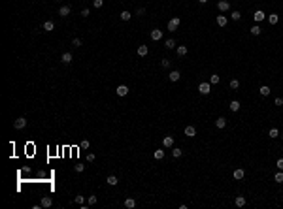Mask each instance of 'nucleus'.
I'll return each instance as SVG.
<instances>
[{"label": "nucleus", "instance_id": "nucleus-1", "mask_svg": "<svg viewBox=\"0 0 283 209\" xmlns=\"http://www.w3.org/2000/svg\"><path fill=\"white\" fill-rule=\"evenodd\" d=\"M198 92L202 96H209L211 94V83L209 81H200L198 83Z\"/></svg>", "mask_w": 283, "mask_h": 209}, {"label": "nucleus", "instance_id": "nucleus-2", "mask_svg": "<svg viewBox=\"0 0 283 209\" xmlns=\"http://www.w3.org/2000/svg\"><path fill=\"white\" fill-rule=\"evenodd\" d=\"M181 25V19L176 15V17H172L170 21H168V25H166V30L168 32H177V27Z\"/></svg>", "mask_w": 283, "mask_h": 209}, {"label": "nucleus", "instance_id": "nucleus-3", "mask_svg": "<svg viewBox=\"0 0 283 209\" xmlns=\"http://www.w3.org/2000/svg\"><path fill=\"white\" fill-rule=\"evenodd\" d=\"M174 142H176L174 136H164V137H162V147H164V149H172V147H174Z\"/></svg>", "mask_w": 283, "mask_h": 209}, {"label": "nucleus", "instance_id": "nucleus-4", "mask_svg": "<svg viewBox=\"0 0 283 209\" xmlns=\"http://www.w3.org/2000/svg\"><path fill=\"white\" fill-rule=\"evenodd\" d=\"M217 10L221 13H227L230 10V2H228V0H219V2H217Z\"/></svg>", "mask_w": 283, "mask_h": 209}, {"label": "nucleus", "instance_id": "nucleus-5", "mask_svg": "<svg viewBox=\"0 0 283 209\" xmlns=\"http://www.w3.org/2000/svg\"><path fill=\"white\" fill-rule=\"evenodd\" d=\"M183 134H185L187 137H195V136H196V126H193V124H187V126L183 128Z\"/></svg>", "mask_w": 283, "mask_h": 209}, {"label": "nucleus", "instance_id": "nucleus-6", "mask_svg": "<svg viewBox=\"0 0 283 209\" xmlns=\"http://www.w3.org/2000/svg\"><path fill=\"white\" fill-rule=\"evenodd\" d=\"M232 177H234L236 181H242V179H245V170H244V168H236V170L232 172Z\"/></svg>", "mask_w": 283, "mask_h": 209}, {"label": "nucleus", "instance_id": "nucleus-7", "mask_svg": "<svg viewBox=\"0 0 283 209\" xmlns=\"http://www.w3.org/2000/svg\"><path fill=\"white\" fill-rule=\"evenodd\" d=\"M215 23H217L221 28H225V27L228 25V17H227L225 13H221V15H217V17H215Z\"/></svg>", "mask_w": 283, "mask_h": 209}, {"label": "nucleus", "instance_id": "nucleus-8", "mask_svg": "<svg viewBox=\"0 0 283 209\" xmlns=\"http://www.w3.org/2000/svg\"><path fill=\"white\" fill-rule=\"evenodd\" d=\"M258 94H261L263 98H268V96L272 94V89H270L268 85H261V87H258Z\"/></svg>", "mask_w": 283, "mask_h": 209}, {"label": "nucleus", "instance_id": "nucleus-9", "mask_svg": "<svg viewBox=\"0 0 283 209\" xmlns=\"http://www.w3.org/2000/svg\"><path fill=\"white\" fill-rule=\"evenodd\" d=\"M181 79V72L179 70H172V72L168 74V81H172V83H177Z\"/></svg>", "mask_w": 283, "mask_h": 209}, {"label": "nucleus", "instance_id": "nucleus-10", "mask_svg": "<svg viewBox=\"0 0 283 209\" xmlns=\"http://www.w3.org/2000/svg\"><path fill=\"white\" fill-rule=\"evenodd\" d=\"M253 19H255V23H263V21H266V13L263 10H257L253 13Z\"/></svg>", "mask_w": 283, "mask_h": 209}, {"label": "nucleus", "instance_id": "nucleus-11", "mask_svg": "<svg viewBox=\"0 0 283 209\" xmlns=\"http://www.w3.org/2000/svg\"><path fill=\"white\" fill-rule=\"evenodd\" d=\"M228 109H230L232 113H238V111L242 109V104H240V100H230V104H228Z\"/></svg>", "mask_w": 283, "mask_h": 209}, {"label": "nucleus", "instance_id": "nucleus-12", "mask_svg": "<svg viewBox=\"0 0 283 209\" xmlns=\"http://www.w3.org/2000/svg\"><path fill=\"white\" fill-rule=\"evenodd\" d=\"M245 203H247V198L242 196V194H238V196L234 198V205H236V207H244Z\"/></svg>", "mask_w": 283, "mask_h": 209}, {"label": "nucleus", "instance_id": "nucleus-13", "mask_svg": "<svg viewBox=\"0 0 283 209\" xmlns=\"http://www.w3.org/2000/svg\"><path fill=\"white\" fill-rule=\"evenodd\" d=\"M176 53H177V57H187L189 47L187 45H176Z\"/></svg>", "mask_w": 283, "mask_h": 209}, {"label": "nucleus", "instance_id": "nucleus-14", "mask_svg": "<svg viewBox=\"0 0 283 209\" xmlns=\"http://www.w3.org/2000/svg\"><path fill=\"white\" fill-rule=\"evenodd\" d=\"M13 126L17 128V130H23L27 126V119L25 117H19V119H15V123H13Z\"/></svg>", "mask_w": 283, "mask_h": 209}, {"label": "nucleus", "instance_id": "nucleus-15", "mask_svg": "<svg viewBox=\"0 0 283 209\" xmlns=\"http://www.w3.org/2000/svg\"><path fill=\"white\" fill-rule=\"evenodd\" d=\"M151 40L153 41H160L162 40V30L160 28H153L151 30Z\"/></svg>", "mask_w": 283, "mask_h": 209}, {"label": "nucleus", "instance_id": "nucleus-16", "mask_svg": "<svg viewBox=\"0 0 283 209\" xmlns=\"http://www.w3.org/2000/svg\"><path fill=\"white\" fill-rule=\"evenodd\" d=\"M227 121H228V119H225V117H217V119H215V128H219V130L227 128Z\"/></svg>", "mask_w": 283, "mask_h": 209}, {"label": "nucleus", "instance_id": "nucleus-17", "mask_svg": "<svg viewBox=\"0 0 283 209\" xmlns=\"http://www.w3.org/2000/svg\"><path fill=\"white\" fill-rule=\"evenodd\" d=\"M266 21L270 23V25H272V27H276V25H277V23H279V15H277V13H270V15L266 17Z\"/></svg>", "mask_w": 283, "mask_h": 209}, {"label": "nucleus", "instance_id": "nucleus-18", "mask_svg": "<svg viewBox=\"0 0 283 209\" xmlns=\"http://www.w3.org/2000/svg\"><path fill=\"white\" fill-rule=\"evenodd\" d=\"M136 53H138L140 57H147V53H149V47H147V45H138Z\"/></svg>", "mask_w": 283, "mask_h": 209}, {"label": "nucleus", "instance_id": "nucleus-19", "mask_svg": "<svg viewBox=\"0 0 283 209\" xmlns=\"http://www.w3.org/2000/svg\"><path fill=\"white\" fill-rule=\"evenodd\" d=\"M176 45H177V41H176L174 38L164 40V47H166V49H176Z\"/></svg>", "mask_w": 283, "mask_h": 209}, {"label": "nucleus", "instance_id": "nucleus-20", "mask_svg": "<svg viewBox=\"0 0 283 209\" xmlns=\"http://www.w3.org/2000/svg\"><path fill=\"white\" fill-rule=\"evenodd\" d=\"M228 87H230L232 90H238V89H240V79H238V77H232V79L228 81Z\"/></svg>", "mask_w": 283, "mask_h": 209}, {"label": "nucleus", "instance_id": "nucleus-21", "mask_svg": "<svg viewBox=\"0 0 283 209\" xmlns=\"http://www.w3.org/2000/svg\"><path fill=\"white\" fill-rule=\"evenodd\" d=\"M40 205H42V207H51V205H53L51 196H43V198H42V202H40Z\"/></svg>", "mask_w": 283, "mask_h": 209}, {"label": "nucleus", "instance_id": "nucleus-22", "mask_svg": "<svg viewBox=\"0 0 283 209\" xmlns=\"http://www.w3.org/2000/svg\"><path fill=\"white\" fill-rule=\"evenodd\" d=\"M128 94V87L127 85H119L117 87V96H127Z\"/></svg>", "mask_w": 283, "mask_h": 209}, {"label": "nucleus", "instance_id": "nucleus-23", "mask_svg": "<svg viewBox=\"0 0 283 209\" xmlns=\"http://www.w3.org/2000/svg\"><path fill=\"white\" fill-rule=\"evenodd\" d=\"M164 155H166V153H164L162 149H155L153 151V158L155 160H164Z\"/></svg>", "mask_w": 283, "mask_h": 209}, {"label": "nucleus", "instance_id": "nucleus-24", "mask_svg": "<svg viewBox=\"0 0 283 209\" xmlns=\"http://www.w3.org/2000/svg\"><path fill=\"white\" fill-rule=\"evenodd\" d=\"M106 183L110 185V187H117V183H119V179H117V175H108Z\"/></svg>", "mask_w": 283, "mask_h": 209}, {"label": "nucleus", "instance_id": "nucleus-25", "mask_svg": "<svg viewBox=\"0 0 283 209\" xmlns=\"http://www.w3.org/2000/svg\"><path fill=\"white\" fill-rule=\"evenodd\" d=\"M279 134H281V132H279L276 126H272V128L268 130V137H270V139H276V137H279Z\"/></svg>", "mask_w": 283, "mask_h": 209}, {"label": "nucleus", "instance_id": "nucleus-26", "mask_svg": "<svg viewBox=\"0 0 283 209\" xmlns=\"http://www.w3.org/2000/svg\"><path fill=\"white\" fill-rule=\"evenodd\" d=\"M274 181H276L277 185H283V170H277V172L274 173Z\"/></svg>", "mask_w": 283, "mask_h": 209}, {"label": "nucleus", "instance_id": "nucleus-27", "mask_svg": "<svg viewBox=\"0 0 283 209\" xmlns=\"http://www.w3.org/2000/svg\"><path fill=\"white\" fill-rule=\"evenodd\" d=\"M61 62L62 64H70V62H72V53H62V57H61Z\"/></svg>", "mask_w": 283, "mask_h": 209}, {"label": "nucleus", "instance_id": "nucleus-28", "mask_svg": "<svg viewBox=\"0 0 283 209\" xmlns=\"http://www.w3.org/2000/svg\"><path fill=\"white\" fill-rule=\"evenodd\" d=\"M70 11H72V10H70V6H61L59 15H61V17H68V15H70Z\"/></svg>", "mask_w": 283, "mask_h": 209}, {"label": "nucleus", "instance_id": "nucleus-29", "mask_svg": "<svg viewBox=\"0 0 283 209\" xmlns=\"http://www.w3.org/2000/svg\"><path fill=\"white\" fill-rule=\"evenodd\" d=\"M209 83H211V85H219V83H221V76H219V74H211V76H209Z\"/></svg>", "mask_w": 283, "mask_h": 209}, {"label": "nucleus", "instance_id": "nucleus-30", "mask_svg": "<svg viewBox=\"0 0 283 209\" xmlns=\"http://www.w3.org/2000/svg\"><path fill=\"white\" fill-rule=\"evenodd\" d=\"M42 28H43V32H51V30L55 28V25H53V21H45Z\"/></svg>", "mask_w": 283, "mask_h": 209}, {"label": "nucleus", "instance_id": "nucleus-31", "mask_svg": "<svg viewBox=\"0 0 283 209\" xmlns=\"http://www.w3.org/2000/svg\"><path fill=\"white\" fill-rule=\"evenodd\" d=\"M249 32H251V36H261V32H263V28L258 27V25H253L251 28H249Z\"/></svg>", "mask_w": 283, "mask_h": 209}, {"label": "nucleus", "instance_id": "nucleus-32", "mask_svg": "<svg viewBox=\"0 0 283 209\" xmlns=\"http://www.w3.org/2000/svg\"><path fill=\"white\" fill-rule=\"evenodd\" d=\"M119 17H121L123 21H130V19H132V13H130L128 10H123V11L119 13Z\"/></svg>", "mask_w": 283, "mask_h": 209}, {"label": "nucleus", "instance_id": "nucleus-33", "mask_svg": "<svg viewBox=\"0 0 283 209\" xmlns=\"http://www.w3.org/2000/svg\"><path fill=\"white\" fill-rule=\"evenodd\" d=\"M172 156L177 160V158H181V156H183V151H181L179 147H172Z\"/></svg>", "mask_w": 283, "mask_h": 209}, {"label": "nucleus", "instance_id": "nucleus-34", "mask_svg": "<svg viewBox=\"0 0 283 209\" xmlns=\"http://www.w3.org/2000/svg\"><path fill=\"white\" fill-rule=\"evenodd\" d=\"M230 19H232V21H236V23H238V21L242 19V13H240V10H234V11L230 13Z\"/></svg>", "mask_w": 283, "mask_h": 209}, {"label": "nucleus", "instance_id": "nucleus-35", "mask_svg": "<svg viewBox=\"0 0 283 209\" xmlns=\"http://www.w3.org/2000/svg\"><path fill=\"white\" fill-rule=\"evenodd\" d=\"M170 66H172V60H170V59H162V60H160V68H162V70H168Z\"/></svg>", "mask_w": 283, "mask_h": 209}, {"label": "nucleus", "instance_id": "nucleus-36", "mask_svg": "<svg viewBox=\"0 0 283 209\" xmlns=\"http://www.w3.org/2000/svg\"><path fill=\"white\" fill-rule=\"evenodd\" d=\"M125 207L134 209V207H136V200H134V198H127V200H125Z\"/></svg>", "mask_w": 283, "mask_h": 209}, {"label": "nucleus", "instance_id": "nucleus-37", "mask_svg": "<svg viewBox=\"0 0 283 209\" xmlns=\"http://www.w3.org/2000/svg\"><path fill=\"white\" fill-rule=\"evenodd\" d=\"M89 147H91L89 139H81V142H79V149H89Z\"/></svg>", "mask_w": 283, "mask_h": 209}, {"label": "nucleus", "instance_id": "nucleus-38", "mask_svg": "<svg viewBox=\"0 0 283 209\" xmlns=\"http://www.w3.org/2000/svg\"><path fill=\"white\" fill-rule=\"evenodd\" d=\"M74 202H76V203H79V205H83V203H85V196H81V194H78V196L74 198Z\"/></svg>", "mask_w": 283, "mask_h": 209}, {"label": "nucleus", "instance_id": "nucleus-39", "mask_svg": "<svg viewBox=\"0 0 283 209\" xmlns=\"http://www.w3.org/2000/svg\"><path fill=\"white\" fill-rule=\"evenodd\" d=\"M72 47H81V40H79V38H74V40H72Z\"/></svg>", "mask_w": 283, "mask_h": 209}, {"label": "nucleus", "instance_id": "nucleus-40", "mask_svg": "<svg viewBox=\"0 0 283 209\" xmlns=\"http://www.w3.org/2000/svg\"><path fill=\"white\" fill-rule=\"evenodd\" d=\"M276 168H277V170H283V156L276 160Z\"/></svg>", "mask_w": 283, "mask_h": 209}, {"label": "nucleus", "instance_id": "nucleus-41", "mask_svg": "<svg viewBox=\"0 0 283 209\" xmlns=\"http://www.w3.org/2000/svg\"><path fill=\"white\" fill-rule=\"evenodd\" d=\"M102 4H104V0H92V6H94V8H102Z\"/></svg>", "mask_w": 283, "mask_h": 209}, {"label": "nucleus", "instance_id": "nucleus-42", "mask_svg": "<svg viewBox=\"0 0 283 209\" xmlns=\"http://www.w3.org/2000/svg\"><path fill=\"white\" fill-rule=\"evenodd\" d=\"M146 11H147L146 8H138V10H136V15H138V17H142V15H146Z\"/></svg>", "mask_w": 283, "mask_h": 209}, {"label": "nucleus", "instance_id": "nucleus-43", "mask_svg": "<svg viewBox=\"0 0 283 209\" xmlns=\"http://www.w3.org/2000/svg\"><path fill=\"white\" fill-rule=\"evenodd\" d=\"M87 203H89V205H94V203H97V196H94V194H92V196H89Z\"/></svg>", "mask_w": 283, "mask_h": 209}, {"label": "nucleus", "instance_id": "nucleus-44", "mask_svg": "<svg viewBox=\"0 0 283 209\" xmlns=\"http://www.w3.org/2000/svg\"><path fill=\"white\" fill-rule=\"evenodd\" d=\"M274 104H276L277 107H279V106H283V98H281V96H277V98L274 100Z\"/></svg>", "mask_w": 283, "mask_h": 209}, {"label": "nucleus", "instance_id": "nucleus-45", "mask_svg": "<svg viewBox=\"0 0 283 209\" xmlns=\"http://www.w3.org/2000/svg\"><path fill=\"white\" fill-rule=\"evenodd\" d=\"M94 158H97V156H94L92 153H87V162H94Z\"/></svg>", "mask_w": 283, "mask_h": 209}, {"label": "nucleus", "instance_id": "nucleus-46", "mask_svg": "<svg viewBox=\"0 0 283 209\" xmlns=\"http://www.w3.org/2000/svg\"><path fill=\"white\" fill-rule=\"evenodd\" d=\"M81 15H83V17H89V15H91V10H89V8L81 10Z\"/></svg>", "mask_w": 283, "mask_h": 209}, {"label": "nucleus", "instance_id": "nucleus-47", "mask_svg": "<svg viewBox=\"0 0 283 209\" xmlns=\"http://www.w3.org/2000/svg\"><path fill=\"white\" fill-rule=\"evenodd\" d=\"M83 170H85V166H83V164H76V172H78V173H81Z\"/></svg>", "mask_w": 283, "mask_h": 209}, {"label": "nucleus", "instance_id": "nucleus-48", "mask_svg": "<svg viewBox=\"0 0 283 209\" xmlns=\"http://www.w3.org/2000/svg\"><path fill=\"white\" fill-rule=\"evenodd\" d=\"M198 2H200V4H208V2H209V0H198Z\"/></svg>", "mask_w": 283, "mask_h": 209}, {"label": "nucleus", "instance_id": "nucleus-49", "mask_svg": "<svg viewBox=\"0 0 283 209\" xmlns=\"http://www.w3.org/2000/svg\"><path fill=\"white\" fill-rule=\"evenodd\" d=\"M279 137H281V139H283V132H281V134H279Z\"/></svg>", "mask_w": 283, "mask_h": 209}, {"label": "nucleus", "instance_id": "nucleus-50", "mask_svg": "<svg viewBox=\"0 0 283 209\" xmlns=\"http://www.w3.org/2000/svg\"><path fill=\"white\" fill-rule=\"evenodd\" d=\"M57 2H61V0H57Z\"/></svg>", "mask_w": 283, "mask_h": 209}]
</instances>
